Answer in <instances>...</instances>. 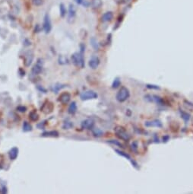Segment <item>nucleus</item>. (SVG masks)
Here are the masks:
<instances>
[{
	"instance_id": "nucleus-1",
	"label": "nucleus",
	"mask_w": 193,
	"mask_h": 194,
	"mask_svg": "<svg viewBox=\"0 0 193 194\" xmlns=\"http://www.w3.org/2000/svg\"><path fill=\"white\" fill-rule=\"evenodd\" d=\"M114 132H115L116 136L121 140L128 141L131 138L130 135L128 134V133L126 131V129L121 126H116L115 129H114Z\"/></svg>"
},
{
	"instance_id": "nucleus-2",
	"label": "nucleus",
	"mask_w": 193,
	"mask_h": 194,
	"mask_svg": "<svg viewBox=\"0 0 193 194\" xmlns=\"http://www.w3.org/2000/svg\"><path fill=\"white\" fill-rule=\"evenodd\" d=\"M72 61L75 66L79 68H84L85 67V59L83 56V53H75L72 56Z\"/></svg>"
},
{
	"instance_id": "nucleus-3",
	"label": "nucleus",
	"mask_w": 193,
	"mask_h": 194,
	"mask_svg": "<svg viewBox=\"0 0 193 194\" xmlns=\"http://www.w3.org/2000/svg\"><path fill=\"white\" fill-rule=\"evenodd\" d=\"M129 96H130L129 90H128L126 87L122 86V87H121V88L117 92L116 98L119 102L122 103L129 98Z\"/></svg>"
},
{
	"instance_id": "nucleus-4",
	"label": "nucleus",
	"mask_w": 193,
	"mask_h": 194,
	"mask_svg": "<svg viewBox=\"0 0 193 194\" xmlns=\"http://www.w3.org/2000/svg\"><path fill=\"white\" fill-rule=\"evenodd\" d=\"M97 97H98L97 94L94 92V91H86L80 94V98H81V100H82V101L96 99V98H97Z\"/></svg>"
},
{
	"instance_id": "nucleus-5",
	"label": "nucleus",
	"mask_w": 193,
	"mask_h": 194,
	"mask_svg": "<svg viewBox=\"0 0 193 194\" xmlns=\"http://www.w3.org/2000/svg\"><path fill=\"white\" fill-rule=\"evenodd\" d=\"M54 109V105L52 102L49 101H46L43 103V104L42 105L40 110L41 111L45 114H49L50 113L53 112Z\"/></svg>"
},
{
	"instance_id": "nucleus-6",
	"label": "nucleus",
	"mask_w": 193,
	"mask_h": 194,
	"mask_svg": "<svg viewBox=\"0 0 193 194\" xmlns=\"http://www.w3.org/2000/svg\"><path fill=\"white\" fill-rule=\"evenodd\" d=\"M43 30L45 31L46 34L50 33L51 28H52V24H51V21H50V16L48 14H46L44 17V20H43Z\"/></svg>"
},
{
	"instance_id": "nucleus-7",
	"label": "nucleus",
	"mask_w": 193,
	"mask_h": 194,
	"mask_svg": "<svg viewBox=\"0 0 193 194\" xmlns=\"http://www.w3.org/2000/svg\"><path fill=\"white\" fill-rule=\"evenodd\" d=\"M71 99V94L69 92H63L59 97V101L62 104H67Z\"/></svg>"
},
{
	"instance_id": "nucleus-8",
	"label": "nucleus",
	"mask_w": 193,
	"mask_h": 194,
	"mask_svg": "<svg viewBox=\"0 0 193 194\" xmlns=\"http://www.w3.org/2000/svg\"><path fill=\"white\" fill-rule=\"evenodd\" d=\"M115 151H116V152L118 154V155H121V156H122V157H124V158H127L128 161H131V163L132 164V165L135 167V168H138V164L135 162V161L132 158V157L128 155V154H127V153H125V152H122V151H121V150H119V149H115Z\"/></svg>"
},
{
	"instance_id": "nucleus-9",
	"label": "nucleus",
	"mask_w": 193,
	"mask_h": 194,
	"mask_svg": "<svg viewBox=\"0 0 193 194\" xmlns=\"http://www.w3.org/2000/svg\"><path fill=\"white\" fill-rule=\"evenodd\" d=\"M88 64H89V66L92 69H96L100 64V59L97 56H92L91 59L89 60Z\"/></svg>"
},
{
	"instance_id": "nucleus-10",
	"label": "nucleus",
	"mask_w": 193,
	"mask_h": 194,
	"mask_svg": "<svg viewBox=\"0 0 193 194\" xmlns=\"http://www.w3.org/2000/svg\"><path fill=\"white\" fill-rule=\"evenodd\" d=\"M94 125V122L91 119H87L82 121V128L84 129H91L93 128Z\"/></svg>"
},
{
	"instance_id": "nucleus-11",
	"label": "nucleus",
	"mask_w": 193,
	"mask_h": 194,
	"mask_svg": "<svg viewBox=\"0 0 193 194\" xmlns=\"http://www.w3.org/2000/svg\"><path fill=\"white\" fill-rule=\"evenodd\" d=\"M145 126L148 127H162V123L158 120H154L151 121H147Z\"/></svg>"
},
{
	"instance_id": "nucleus-12",
	"label": "nucleus",
	"mask_w": 193,
	"mask_h": 194,
	"mask_svg": "<svg viewBox=\"0 0 193 194\" xmlns=\"http://www.w3.org/2000/svg\"><path fill=\"white\" fill-rule=\"evenodd\" d=\"M18 155V149L17 147H13L8 152V156L11 160H15Z\"/></svg>"
},
{
	"instance_id": "nucleus-13",
	"label": "nucleus",
	"mask_w": 193,
	"mask_h": 194,
	"mask_svg": "<svg viewBox=\"0 0 193 194\" xmlns=\"http://www.w3.org/2000/svg\"><path fill=\"white\" fill-rule=\"evenodd\" d=\"M112 18H113V14H112V11H107L102 15L101 20L103 22H108V21H110L112 19Z\"/></svg>"
},
{
	"instance_id": "nucleus-14",
	"label": "nucleus",
	"mask_w": 193,
	"mask_h": 194,
	"mask_svg": "<svg viewBox=\"0 0 193 194\" xmlns=\"http://www.w3.org/2000/svg\"><path fill=\"white\" fill-rule=\"evenodd\" d=\"M42 69H43L42 68V64L40 62H38L35 66L32 68V73H33L34 75H38L41 72Z\"/></svg>"
},
{
	"instance_id": "nucleus-15",
	"label": "nucleus",
	"mask_w": 193,
	"mask_h": 194,
	"mask_svg": "<svg viewBox=\"0 0 193 194\" xmlns=\"http://www.w3.org/2000/svg\"><path fill=\"white\" fill-rule=\"evenodd\" d=\"M42 136L43 137H58L59 133L57 131H49V132H44L42 134Z\"/></svg>"
},
{
	"instance_id": "nucleus-16",
	"label": "nucleus",
	"mask_w": 193,
	"mask_h": 194,
	"mask_svg": "<svg viewBox=\"0 0 193 194\" xmlns=\"http://www.w3.org/2000/svg\"><path fill=\"white\" fill-rule=\"evenodd\" d=\"M76 111H77V105H76V103L75 101H73L69 105V109H68V112L70 114H75L76 113Z\"/></svg>"
},
{
	"instance_id": "nucleus-17",
	"label": "nucleus",
	"mask_w": 193,
	"mask_h": 194,
	"mask_svg": "<svg viewBox=\"0 0 193 194\" xmlns=\"http://www.w3.org/2000/svg\"><path fill=\"white\" fill-rule=\"evenodd\" d=\"M75 13H76V11H75V6L73 5H70L69 9V20L75 18Z\"/></svg>"
},
{
	"instance_id": "nucleus-18",
	"label": "nucleus",
	"mask_w": 193,
	"mask_h": 194,
	"mask_svg": "<svg viewBox=\"0 0 193 194\" xmlns=\"http://www.w3.org/2000/svg\"><path fill=\"white\" fill-rule=\"evenodd\" d=\"M29 119L31 121H34V122L37 121L39 119V115L37 114V113L35 110H33L29 114Z\"/></svg>"
},
{
	"instance_id": "nucleus-19",
	"label": "nucleus",
	"mask_w": 193,
	"mask_h": 194,
	"mask_svg": "<svg viewBox=\"0 0 193 194\" xmlns=\"http://www.w3.org/2000/svg\"><path fill=\"white\" fill-rule=\"evenodd\" d=\"M102 5V0H92L91 6L94 8H98Z\"/></svg>"
},
{
	"instance_id": "nucleus-20",
	"label": "nucleus",
	"mask_w": 193,
	"mask_h": 194,
	"mask_svg": "<svg viewBox=\"0 0 193 194\" xmlns=\"http://www.w3.org/2000/svg\"><path fill=\"white\" fill-rule=\"evenodd\" d=\"M23 130H24V132L31 131V130H32V126H31V125H30L29 123L24 121V123H23Z\"/></svg>"
},
{
	"instance_id": "nucleus-21",
	"label": "nucleus",
	"mask_w": 193,
	"mask_h": 194,
	"mask_svg": "<svg viewBox=\"0 0 193 194\" xmlns=\"http://www.w3.org/2000/svg\"><path fill=\"white\" fill-rule=\"evenodd\" d=\"M121 84V81H120V78H116L113 81V82H112V88H118Z\"/></svg>"
},
{
	"instance_id": "nucleus-22",
	"label": "nucleus",
	"mask_w": 193,
	"mask_h": 194,
	"mask_svg": "<svg viewBox=\"0 0 193 194\" xmlns=\"http://www.w3.org/2000/svg\"><path fill=\"white\" fill-rule=\"evenodd\" d=\"M181 117L184 120V121L186 123H187L190 118V115L188 114V113H186V112H183V111H181Z\"/></svg>"
},
{
	"instance_id": "nucleus-23",
	"label": "nucleus",
	"mask_w": 193,
	"mask_h": 194,
	"mask_svg": "<svg viewBox=\"0 0 193 194\" xmlns=\"http://www.w3.org/2000/svg\"><path fill=\"white\" fill-rule=\"evenodd\" d=\"M73 126V123L70 121H66L64 123V125H63V129H69L70 128H72Z\"/></svg>"
},
{
	"instance_id": "nucleus-24",
	"label": "nucleus",
	"mask_w": 193,
	"mask_h": 194,
	"mask_svg": "<svg viewBox=\"0 0 193 194\" xmlns=\"http://www.w3.org/2000/svg\"><path fill=\"white\" fill-rule=\"evenodd\" d=\"M60 14L62 17H64L66 14V9L63 4H60Z\"/></svg>"
},
{
	"instance_id": "nucleus-25",
	"label": "nucleus",
	"mask_w": 193,
	"mask_h": 194,
	"mask_svg": "<svg viewBox=\"0 0 193 194\" xmlns=\"http://www.w3.org/2000/svg\"><path fill=\"white\" fill-rule=\"evenodd\" d=\"M30 1L36 6H40L43 3V0H30Z\"/></svg>"
},
{
	"instance_id": "nucleus-26",
	"label": "nucleus",
	"mask_w": 193,
	"mask_h": 194,
	"mask_svg": "<svg viewBox=\"0 0 193 194\" xmlns=\"http://www.w3.org/2000/svg\"><path fill=\"white\" fill-rule=\"evenodd\" d=\"M64 86H62V85H60V84H56V85H55L53 87V91L55 92V93H57L58 91H59V89H61L62 88H63Z\"/></svg>"
},
{
	"instance_id": "nucleus-27",
	"label": "nucleus",
	"mask_w": 193,
	"mask_h": 194,
	"mask_svg": "<svg viewBox=\"0 0 193 194\" xmlns=\"http://www.w3.org/2000/svg\"><path fill=\"white\" fill-rule=\"evenodd\" d=\"M91 45H92V46L94 48V49H96V50H97V49H98V44H97V42H96V40L94 38L91 39Z\"/></svg>"
},
{
	"instance_id": "nucleus-28",
	"label": "nucleus",
	"mask_w": 193,
	"mask_h": 194,
	"mask_svg": "<svg viewBox=\"0 0 193 194\" xmlns=\"http://www.w3.org/2000/svg\"><path fill=\"white\" fill-rule=\"evenodd\" d=\"M184 104L188 107V109H189V110H193V104H192V103H190L189 101H184Z\"/></svg>"
},
{
	"instance_id": "nucleus-29",
	"label": "nucleus",
	"mask_w": 193,
	"mask_h": 194,
	"mask_svg": "<svg viewBox=\"0 0 193 194\" xmlns=\"http://www.w3.org/2000/svg\"><path fill=\"white\" fill-rule=\"evenodd\" d=\"M94 134L96 136H102L103 133H102V131L100 130L99 129H94Z\"/></svg>"
},
{
	"instance_id": "nucleus-30",
	"label": "nucleus",
	"mask_w": 193,
	"mask_h": 194,
	"mask_svg": "<svg viewBox=\"0 0 193 194\" xmlns=\"http://www.w3.org/2000/svg\"><path fill=\"white\" fill-rule=\"evenodd\" d=\"M132 149L134 152H137V150H138V142H134L132 144Z\"/></svg>"
},
{
	"instance_id": "nucleus-31",
	"label": "nucleus",
	"mask_w": 193,
	"mask_h": 194,
	"mask_svg": "<svg viewBox=\"0 0 193 194\" xmlns=\"http://www.w3.org/2000/svg\"><path fill=\"white\" fill-rule=\"evenodd\" d=\"M17 110L20 112H25L26 111V107L24 106H19L17 107Z\"/></svg>"
},
{
	"instance_id": "nucleus-32",
	"label": "nucleus",
	"mask_w": 193,
	"mask_h": 194,
	"mask_svg": "<svg viewBox=\"0 0 193 194\" xmlns=\"http://www.w3.org/2000/svg\"><path fill=\"white\" fill-rule=\"evenodd\" d=\"M147 88H154V89H160V88L158 86H156V85H147Z\"/></svg>"
},
{
	"instance_id": "nucleus-33",
	"label": "nucleus",
	"mask_w": 193,
	"mask_h": 194,
	"mask_svg": "<svg viewBox=\"0 0 193 194\" xmlns=\"http://www.w3.org/2000/svg\"><path fill=\"white\" fill-rule=\"evenodd\" d=\"M76 2H77V3H78V4H82V3L84 2V0H76Z\"/></svg>"
},
{
	"instance_id": "nucleus-34",
	"label": "nucleus",
	"mask_w": 193,
	"mask_h": 194,
	"mask_svg": "<svg viewBox=\"0 0 193 194\" xmlns=\"http://www.w3.org/2000/svg\"><path fill=\"white\" fill-rule=\"evenodd\" d=\"M115 1H116L117 3H121V2H124V0H115Z\"/></svg>"
},
{
	"instance_id": "nucleus-35",
	"label": "nucleus",
	"mask_w": 193,
	"mask_h": 194,
	"mask_svg": "<svg viewBox=\"0 0 193 194\" xmlns=\"http://www.w3.org/2000/svg\"><path fill=\"white\" fill-rule=\"evenodd\" d=\"M130 0H124V2H129Z\"/></svg>"
},
{
	"instance_id": "nucleus-36",
	"label": "nucleus",
	"mask_w": 193,
	"mask_h": 194,
	"mask_svg": "<svg viewBox=\"0 0 193 194\" xmlns=\"http://www.w3.org/2000/svg\"><path fill=\"white\" fill-rule=\"evenodd\" d=\"M192 126H193V117H192Z\"/></svg>"
},
{
	"instance_id": "nucleus-37",
	"label": "nucleus",
	"mask_w": 193,
	"mask_h": 194,
	"mask_svg": "<svg viewBox=\"0 0 193 194\" xmlns=\"http://www.w3.org/2000/svg\"><path fill=\"white\" fill-rule=\"evenodd\" d=\"M1 117H2V114H1V113H0V119H1Z\"/></svg>"
}]
</instances>
